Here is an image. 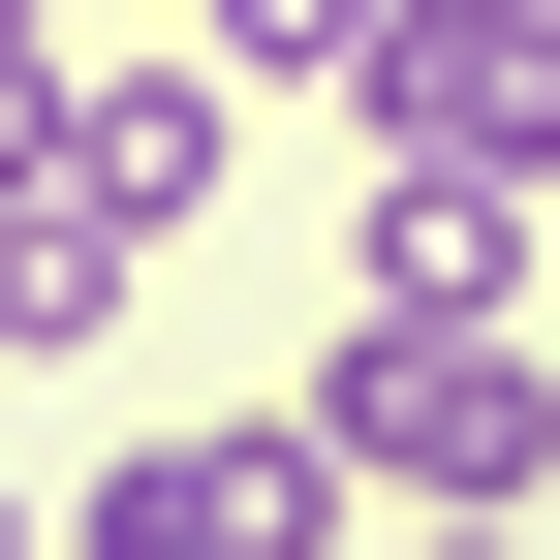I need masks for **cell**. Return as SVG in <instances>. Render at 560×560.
Wrapping results in <instances>:
<instances>
[{"instance_id": "cell-1", "label": "cell", "mask_w": 560, "mask_h": 560, "mask_svg": "<svg viewBox=\"0 0 560 560\" xmlns=\"http://www.w3.org/2000/svg\"><path fill=\"white\" fill-rule=\"evenodd\" d=\"M280 405L342 436L374 529H499V499H560V342H529V312H342Z\"/></svg>"}, {"instance_id": "cell-2", "label": "cell", "mask_w": 560, "mask_h": 560, "mask_svg": "<svg viewBox=\"0 0 560 560\" xmlns=\"http://www.w3.org/2000/svg\"><path fill=\"white\" fill-rule=\"evenodd\" d=\"M374 499H342L312 405H187V436H94L62 467V560H342Z\"/></svg>"}, {"instance_id": "cell-3", "label": "cell", "mask_w": 560, "mask_h": 560, "mask_svg": "<svg viewBox=\"0 0 560 560\" xmlns=\"http://www.w3.org/2000/svg\"><path fill=\"white\" fill-rule=\"evenodd\" d=\"M342 125H374V156H499V187H560V0H374Z\"/></svg>"}, {"instance_id": "cell-4", "label": "cell", "mask_w": 560, "mask_h": 560, "mask_svg": "<svg viewBox=\"0 0 560 560\" xmlns=\"http://www.w3.org/2000/svg\"><path fill=\"white\" fill-rule=\"evenodd\" d=\"M560 280V187H499V156H374L342 187V312H529Z\"/></svg>"}, {"instance_id": "cell-5", "label": "cell", "mask_w": 560, "mask_h": 560, "mask_svg": "<svg viewBox=\"0 0 560 560\" xmlns=\"http://www.w3.org/2000/svg\"><path fill=\"white\" fill-rule=\"evenodd\" d=\"M125 280H156V219H94V187H0V342H32V374H94V342H125Z\"/></svg>"}, {"instance_id": "cell-6", "label": "cell", "mask_w": 560, "mask_h": 560, "mask_svg": "<svg viewBox=\"0 0 560 560\" xmlns=\"http://www.w3.org/2000/svg\"><path fill=\"white\" fill-rule=\"evenodd\" d=\"M187 32H219L249 94H342V62H374V0H187Z\"/></svg>"}, {"instance_id": "cell-7", "label": "cell", "mask_w": 560, "mask_h": 560, "mask_svg": "<svg viewBox=\"0 0 560 560\" xmlns=\"http://www.w3.org/2000/svg\"><path fill=\"white\" fill-rule=\"evenodd\" d=\"M62 62H94V32H0V187L62 156Z\"/></svg>"}, {"instance_id": "cell-8", "label": "cell", "mask_w": 560, "mask_h": 560, "mask_svg": "<svg viewBox=\"0 0 560 560\" xmlns=\"http://www.w3.org/2000/svg\"><path fill=\"white\" fill-rule=\"evenodd\" d=\"M374 560H560V499H499V529H374Z\"/></svg>"}, {"instance_id": "cell-9", "label": "cell", "mask_w": 560, "mask_h": 560, "mask_svg": "<svg viewBox=\"0 0 560 560\" xmlns=\"http://www.w3.org/2000/svg\"><path fill=\"white\" fill-rule=\"evenodd\" d=\"M0 560H62V499H32V467H0Z\"/></svg>"}]
</instances>
